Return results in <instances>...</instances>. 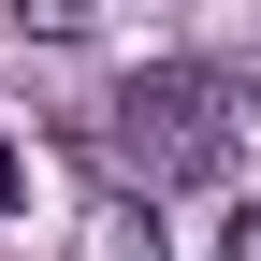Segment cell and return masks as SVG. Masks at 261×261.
Masks as SVG:
<instances>
[{"instance_id":"cell-1","label":"cell","mask_w":261,"mask_h":261,"mask_svg":"<svg viewBox=\"0 0 261 261\" xmlns=\"http://www.w3.org/2000/svg\"><path fill=\"white\" fill-rule=\"evenodd\" d=\"M102 160L145 189V203H160V189H218L247 160V87L203 73V58H160V73H130L102 102Z\"/></svg>"},{"instance_id":"cell-2","label":"cell","mask_w":261,"mask_h":261,"mask_svg":"<svg viewBox=\"0 0 261 261\" xmlns=\"http://www.w3.org/2000/svg\"><path fill=\"white\" fill-rule=\"evenodd\" d=\"M218 261H261V189H247L232 218H218Z\"/></svg>"},{"instance_id":"cell-3","label":"cell","mask_w":261,"mask_h":261,"mask_svg":"<svg viewBox=\"0 0 261 261\" xmlns=\"http://www.w3.org/2000/svg\"><path fill=\"white\" fill-rule=\"evenodd\" d=\"M15 15H29V29H87V0H15Z\"/></svg>"},{"instance_id":"cell-4","label":"cell","mask_w":261,"mask_h":261,"mask_svg":"<svg viewBox=\"0 0 261 261\" xmlns=\"http://www.w3.org/2000/svg\"><path fill=\"white\" fill-rule=\"evenodd\" d=\"M15 189H29V160H15V145H0V203H15Z\"/></svg>"}]
</instances>
